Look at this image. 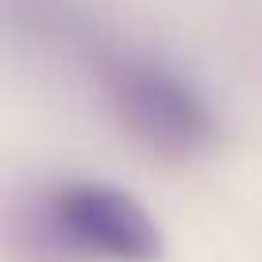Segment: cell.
I'll use <instances>...</instances> for the list:
<instances>
[{
    "label": "cell",
    "mask_w": 262,
    "mask_h": 262,
    "mask_svg": "<svg viewBox=\"0 0 262 262\" xmlns=\"http://www.w3.org/2000/svg\"><path fill=\"white\" fill-rule=\"evenodd\" d=\"M108 97L120 123L158 155H193L216 135L212 108L185 77L158 62H123L116 66Z\"/></svg>",
    "instance_id": "6da1fadb"
},
{
    "label": "cell",
    "mask_w": 262,
    "mask_h": 262,
    "mask_svg": "<svg viewBox=\"0 0 262 262\" xmlns=\"http://www.w3.org/2000/svg\"><path fill=\"white\" fill-rule=\"evenodd\" d=\"M50 224L70 247L108 262H158L166 235L150 208L120 185L70 181L50 196Z\"/></svg>",
    "instance_id": "7a4b0ae2"
}]
</instances>
